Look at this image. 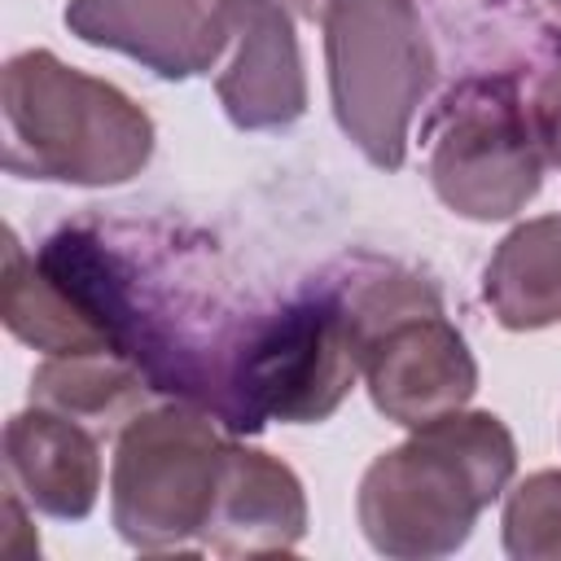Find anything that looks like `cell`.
Segmentation results:
<instances>
[{"label":"cell","mask_w":561,"mask_h":561,"mask_svg":"<svg viewBox=\"0 0 561 561\" xmlns=\"http://www.w3.org/2000/svg\"><path fill=\"white\" fill-rule=\"evenodd\" d=\"M346 298L359 329V377L386 421L416 430L469 408L478 364L434 285L412 272H381L351 285Z\"/></svg>","instance_id":"obj_4"},{"label":"cell","mask_w":561,"mask_h":561,"mask_svg":"<svg viewBox=\"0 0 561 561\" xmlns=\"http://www.w3.org/2000/svg\"><path fill=\"white\" fill-rule=\"evenodd\" d=\"M145 377L127 364V355H48L31 373V403H44L101 438H118V430L145 408Z\"/></svg>","instance_id":"obj_14"},{"label":"cell","mask_w":561,"mask_h":561,"mask_svg":"<svg viewBox=\"0 0 561 561\" xmlns=\"http://www.w3.org/2000/svg\"><path fill=\"white\" fill-rule=\"evenodd\" d=\"M302 535H307V491L298 473L276 456L228 438L219 491L197 548L215 557L294 552Z\"/></svg>","instance_id":"obj_11"},{"label":"cell","mask_w":561,"mask_h":561,"mask_svg":"<svg viewBox=\"0 0 561 561\" xmlns=\"http://www.w3.org/2000/svg\"><path fill=\"white\" fill-rule=\"evenodd\" d=\"M491 316L513 333H535L561 320V215L517 224L482 272Z\"/></svg>","instance_id":"obj_13"},{"label":"cell","mask_w":561,"mask_h":561,"mask_svg":"<svg viewBox=\"0 0 561 561\" xmlns=\"http://www.w3.org/2000/svg\"><path fill=\"white\" fill-rule=\"evenodd\" d=\"M101 443L88 425L31 403L4 425V486L44 517L83 522L101 495Z\"/></svg>","instance_id":"obj_12"},{"label":"cell","mask_w":561,"mask_h":561,"mask_svg":"<svg viewBox=\"0 0 561 561\" xmlns=\"http://www.w3.org/2000/svg\"><path fill=\"white\" fill-rule=\"evenodd\" d=\"M4 329L44 355H131V316L105 259L79 232L44 241L26 254L4 232Z\"/></svg>","instance_id":"obj_8"},{"label":"cell","mask_w":561,"mask_h":561,"mask_svg":"<svg viewBox=\"0 0 561 561\" xmlns=\"http://www.w3.org/2000/svg\"><path fill=\"white\" fill-rule=\"evenodd\" d=\"M66 31L123 53L167 83L210 75L232 44L237 0H70Z\"/></svg>","instance_id":"obj_9"},{"label":"cell","mask_w":561,"mask_h":561,"mask_svg":"<svg viewBox=\"0 0 561 561\" xmlns=\"http://www.w3.org/2000/svg\"><path fill=\"white\" fill-rule=\"evenodd\" d=\"M543 167L508 79H473L447 96L430 140V184L451 215L473 224L522 215L543 188Z\"/></svg>","instance_id":"obj_7"},{"label":"cell","mask_w":561,"mask_h":561,"mask_svg":"<svg viewBox=\"0 0 561 561\" xmlns=\"http://www.w3.org/2000/svg\"><path fill=\"white\" fill-rule=\"evenodd\" d=\"M359 377V329L346 294H307L259 324L232 368L224 416L237 430L263 421L316 425L342 408Z\"/></svg>","instance_id":"obj_6"},{"label":"cell","mask_w":561,"mask_h":561,"mask_svg":"<svg viewBox=\"0 0 561 561\" xmlns=\"http://www.w3.org/2000/svg\"><path fill=\"white\" fill-rule=\"evenodd\" d=\"M526 118H530L543 162L561 167V61L552 70H543V79L535 83V92L526 101Z\"/></svg>","instance_id":"obj_16"},{"label":"cell","mask_w":561,"mask_h":561,"mask_svg":"<svg viewBox=\"0 0 561 561\" xmlns=\"http://www.w3.org/2000/svg\"><path fill=\"white\" fill-rule=\"evenodd\" d=\"M215 92L237 131H285L307 114L302 48L285 0H237Z\"/></svg>","instance_id":"obj_10"},{"label":"cell","mask_w":561,"mask_h":561,"mask_svg":"<svg viewBox=\"0 0 561 561\" xmlns=\"http://www.w3.org/2000/svg\"><path fill=\"white\" fill-rule=\"evenodd\" d=\"M543 4H548V9H552V13L561 18V0H543Z\"/></svg>","instance_id":"obj_17"},{"label":"cell","mask_w":561,"mask_h":561,"mask_svg":"<svg viewBox=\"0 0 561 561\" xmlns=\"http://www.w3.org/2000/svg\"><path fill=\"white\" fill-rule=\"evenodd\" d=\"M4 171L22 180L114 188L153 158V118L110 79L66 66L48 48H26L0 70Z\"/></svg>","instance_id":"obj_2"},{"label":"cell","mask_w":561,"mask_h":561,"mask_svg":"<svg viewBox=\"0 0 561 561\" xmlns=\"http://www.w3.org/2000/svg\"><path fill=\"white\" fill-rule=\"evenodd\" d=\"M228 438L188 403L140 408L114 438L110 517L127 548L171 552L202 539Z\"/></svg>","instance_id":"obj_5"},{"label":"cell","mask_w":561,"mask_h":561,"mask_svg":"<svg viewBox=\"0 0 561 561\" xmlns=\"http://www.w3.org/2000/svg\"><path fill=\"white\" fill-rule=\"evenodd\" d=\"M324 31L329 101L342 136L381 171L408 158V127L434 88L438 57L416 0H285Z\"/></svg>","instance_id":"obj_3"},{"label":"cell","mask_w":561,"mask_h":561,"mask_svg":"<svg viewBox=\"0 0 561 561\" xmlns=\"http://www.w3.org/2000/svg\"><path fill=\"white\" fill-rule=\"evenodd\" d=\"M500 535L513 561H561V469L526 473L504 491Z\"/></svg>","instance_id":"obj_15"},{"label":"cell","mask_w":561,"mask_h":561,"mask_svg":"<svg viewBox=\"0 0 561 561\" xmlns=\"http://www.w3.org/2000/svg\"><path fill=\"white\" fill-rule=\"evenodd\" d=\"M517 473V443L495 412L456 408L416 425L381 451L355 495V517L373 552L390 561H434L469 543Z\"/></svg>","instance_id":"obj_1"}]
</instances>
